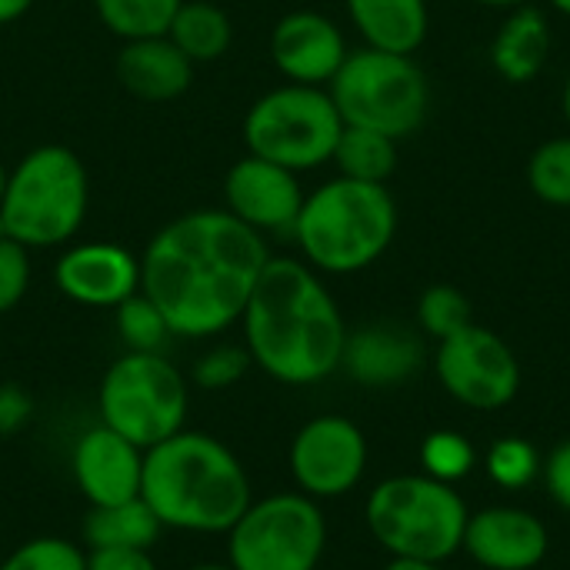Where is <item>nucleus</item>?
<instances>
[{"instance_id": "e433bc0d", "label": "nucleus", "mask_w": 570, "mask_h": 570, "mask_svg": "<svg viewBox=\"0 0 570 570\" xmlns=\"http://www.w3.org/2000/svg\"><path fill=\"white\" fill-rule=\"evenodd\" d=\"M30 3H33V0H0V27L20 20V17L30 10Z\"/></svg>"}, {"instance_id": "473e14b6", "label": "nucleus", "mask_w": 570, "mask_h": 570, "mask_svg": "<svg viewBox=\"0 0 570 570\" xmlns=\"http://www.w3.org/2000/svg\"><path fill=\"white\" fill-rule=\"evenodd\" d=\"M30 287V250L10 237H0V314L13 311Z\"/></svg>"}, {"instance_id": "4c0bfd02", "label": "nucleus", "mask_w": 570, "mask_h": 570, "mask_svg": "<svg viewBox=\"0 0 570 570\" xmlns=\"http://www.w3.org/2000/svg\"><path fill=\"white\" fill-rule=\"evenodd\" d=\"M384 570H441L438 564H424V561H391Z\"/></svg>"}, {"instance_id": "f03ea898", "label": "nucleus", "mask_w": 570, "mask_h": 570, "mask_svg": "<svg viewBox=\"0 0 570 570\" xmlns=\"http://www.w3.org/2000/svg\"><path fill=\"white\" fill-rule=\"evenodd\" d=\"M250 361L281 384L307 387L341 367L347 324L324 277L301 257H271L240 317Z\"/></svg>"}, {"instance_id": "79ce46f5", "label": "nucleus", "mask_w": 570, "mask_h": 570, "mask_svg": "<svg viewBox=\"0 0 570 570\" xmlns=\"http://www.w3.org/2000/svg\"><path fill=\"white\" fill-rule=\"evenodd\" d=\"M551 7H554L558 13H564V17H570V0H551Z\"/></svg>"}, {"instance_id": "6ab92c4d", "label": "nucleus", "mask_w": 570, "mask_h": 570, "mask_svg": "<svg viewBox=\"0 0 570 570\" xmlns=\"http://www.w3.org/2000/svg\"><path fill=\"white\" fill-rule=\"evenodd\" d=\"M424 361V344L394 324H371L344 341L341 367L367 387H394L404 384Z\"/></svg>"}, {"instance_id": "6e6552de", "label": "nucleus", "mask_w": 570, "mask_h": 570, "mask_svg": "<svg viewBox=\"0 0 570 570\" xmlns=\"http://www.w3.org/2000/svg\"><path fill=\"white\" fill-rule=\"evenodd\" d=\"M97 411L100 424L140 451H150L184 431L190 387L177 364H170L164 354L127 351L107 367L97 391Z\"/></svg>"}, {"instance_id": "9b49d317", "label": "nucleus", "mask_w": 570, "mask_h": 570, "mask_svg": "<svg viewBox=\"0 0 570 570\" xmlns=\"http://www.w3.org/2000/svg\"><path fill=\"white\" fill-rule=\"evenodd\" d=\"M434 371L444 391L474 411H498L521 391V364L514 351L504 337L478 324L438 341Z\"/></svg>"}, {"instance_id": "c756f323", "label": "nucleus", "mask_w": 570, "mask_h": 570, "mask_svg": "<svg viewBox=\"0 0 570 570\" xmlns=\"http://www.w3.org/2000/svg\"><path fill=\"white\" fill-rule=\"evenodd\" d=\"M421 464L428 478L454 484L474 471V448L458 431H434L421 448Z\"/></svg>"}, {"instance_id": "39448f33", "label": "nucleus", "mask_w": 570, "mask_h": 570, "mask_svg": "<svg viewBox=\"0 0 570 570\" xmlns=\"http://www.w3.org/2000/svg\"><path fill=\"white\" fill-rule=\"evenodd\" d=\"M90 207V180L83 160L63 144H40L27 150L7 177L0 200V237L27 250L67 247Z\"/></svg>"}, {"instance_id": "a878e982", "label": "nucleus", "mask_w": 570, "mask_h": 570, "mask_svg": "<svg viewBox=\"0 0 570 570\" xmlns=\"http://www.w3.org/2000/svg\"><path fill=\"white\" fill-rule=\"evenodd\" d=\"M528 184L538 200L570 207V134L541 144L528 160Z\"/></svg>"}, {"instance_id": "20e7f679", "label": "nucleus", "mask_w": 570, "mask_h": 570, "mask_svg": "<svg viewBox=\"0 0 570 570\" xmlns=\"http://www.w3.org/2000/svg\"><path fill=\"white\" fill-rule=\"evenodd\" d=\"M397 234V204L387 184H364L351 177L324 180L304 197L291 230L301 261L317 274H357L381 261Z\"/></svg>"}, {"instance_id": "5701e85b", "label": "nucleus", "mask_w": 570, "mask_h": 570, "mask_svg": "<svg viewBox=\"0 0 570 570\" xmlns=\"http://www.w3.org/2000/svg\"><path fill=\"white\" fill-rule=\"evenodd\" d=\"M167 37L194 60L210 63L220 60L234 43V23L227 10L210 0H184L167 27Z\"/></svg>"}, {"instance_id": "ddd939ff", "label": "nucleus", "mask_w": 570, "mask_h": 570, "mask_svg": "<svg viewBox=\"0 0 570 570\" xmlns=\"http://www.w3.org/2000/svg\"><path fill=\"white\" fill-rule=\"evenodd\" d=\"M304 197L307 194L301 187V174L254 154L230 164L224 177V210L261 237L291 234Z\"/></svg>"}, {"instance_id": "4be33fe9", "label": "nucleus", "mask_w": 570, "mask_h": 570, "mask_svg": "<svg viewBox=\"0 0 570 570\" xmlns=\"http://www.w3.org/2000/svg\"><path fill=\"white\" fill-rule=\"evenodd\" d=\"M164 524L150 511L144 498L107 504V508H90L83 521V541L87 548H140L150 551L160 538Z\"/></svg>"}, {"instance_id": "f3484780", "label": "nucleus", "mask_w": 570, "mask_h": 570, "mask_svg": "<svg viewBox=\"0 0 570 570\" xmlns=\"http://www.w3.org/2000/svg\"><path fill=\"white\" fill-rule=\"evenodd\" d=\"M461 548L488 570H534L548 558L551 538L531 511L488 508L468 518Z\"/></svg>"}, {"instance_id": "9d476101", "label": "nucleus", "mask_w": 570, "mask_h": 570, "mask_svg": "<svg viewBox=\"0 0 570 570\" xmlns=\"http://www.w3.org/2000/svg\"><path fill=\"white\" fill-rule=\"evenodd\" d=\"M327 544V521L307 494H271L250 501L227 531L234 570H317Z\"/></svg>"}, {"instance_id": "f257e3e1", "label": "nucleus", "mask_w": 570, "mask_h": 570, "mask_svg": "<svg viewBox=\"0 0 570 570\" xmlns=\"http://www.w3.org/2000/svg\"><path fill=\"white\" fill-rule=\"evenodd\" d=\"M267 261V237L224 207L187 210L147 240L140 294L160 307L174 337L207 341L240 324Z\"/></svg>"}, {"instance_id": "f704fd0d", "label": "nucleus", "mask_w": 570, "mask_h": 570, "mask_svg": "<svg viewBox=\"0 0 570 570\" xmlns=\"http://www.w3.org/2000/svg\"><path fill=\"white\" fill-rule=\"evenodd\" d=\"M33 414V401L23 387L3 384L0 387V434H17Z\"/></svg>"}, {"instance_id": "c85d7f7f", "label": "nucleus", "mask_w": 570, "mask_h": 570, "mask_svg": "<svg viewBox=\"0 0 570 570\" xmlns=\"http://www.w3.org/2000/svg\"><path fill=\"white\" fill-rule=\"evenodd\" d=\"M0 570H87V551L67 538H33L13 548Z\"/></svg>"}, {"instance_id": "58836bf2", "label": "nucleus", "mask_w": 570, "mask_h": 570, "mask_svg": "<svg viewBox=\"0 0 570 570\" xmlns=\"http://www.w3.org/2000/svg\"><path fill=\"white\" fill-rule=\"evenodd\" d=\"M478 3H484V7H508V10H514V7H524V3H531V0H478Z\"/></svg>"}, {"instance_id": "aec40b11", "label": "nucleus", "mask_w": 570, "mask_h": 570, "mask_svg": "<svg viewBox=\"0 0 570 570\" xmlns=\"http://www.w3.org/2000/svg\"><path fill=\"white\" fill-rule=\"evenodd\" d=\"M344 7L364 47L414 57L428 40V0H344Z\"/></svg>"}, {"instance_id": "412c9836", "label": "nucleus", "mask_w": 570, "mask_h": 570, "mask_svg": "<svg viewBox=\"0 0 570 570\" xmlns=\"http://www.w3.org/2000/svg\"><path fill=\"white\" fill-rule=\"evenodd\" d=\"M551 53V27L548 17L524 3L514 7V13L501 23L491 43V63L508 83H528L534 80Z\"/></svg>"}, {"instance_id": "bb28decb", "label": "nucleus", "mask_w": 570, "mask_h": 570, "mask_svg": "<svg viewBox=\"0 0 570 570\" xmlns=\"http://www.w3.org/2000/svg\"><path fill=\"white\" fill-rule=\"evenodd\" d=\"M117 334L127 351H150V354H160L164 344L174 337L160 307L140 291L117 307Z\"/></svg>"}, {"instance_id": "2f4dec72", "label": "nucleus", "mask_w": 570, "mask_h": 570, "mask_svg": "<svg viewBox=\"0 0 570 570\" xmlns=\"http://www.w3.org/2000/svg\"><path fill=\"white\" fill-rule=\"evenodd\" d=\"M254 367L247 347L240 344H217L210 351H204L190 371V381L204 391H227L234 387L247 371Z\"/></svg>"}, {"instance_id": "393cba45", "label": "nucleus", "mask_w": 570, "mask_h": 570, "mask_svg": "<svg viewBox=\"0 0 570 570\" xmlns=\"http://www.w3.org/2000/svg\"><path fill=\"white\" fill-rule=\"evenodd\" d=\"M180 3L184 0H94V10L114 37L137 40L167 33Z\"/></svg>"}, {"instance_id": "1a4fd4ad", "label": "nucleus", "mask_w": 570, "mask_h": 570, "mask_svg": "<svg viewBox=\"0 0 570 570\" xmlns=\"http://www.w3.org/2000/svg\"><path fill=\"white\" fill-rule=\"evenodd\" d=\"M344 120L327 87L281 83L261 94L244 117L247 154L274 160L294 174L331 164Z\"/></svg>"}, {"instance_id": "dca6fc26", "label": "nucleus", "mask_w": 570, "mask_h": 570, "mask_svg": "<svg viewBox=\"0 0 570 570\" xmlns=\"http://www.w3.org/2000/svg\"><path fill=\"white\" fill-rule=\"evenodd\" d=\"M144 454L137 444L110 431L107 424H97L83 431L70 454V471L87 498L90 508H107L120 501L140 498L144 484Z\"/></svg>"}, {"instance_id": "a19ab883", "label": "nucleus", "mask_w": 570, "mask_h": 570, "mask_svg": "<svg viewBox=\"0 0 570 570\" xmlns=\"http://www.w3.org/2000/svg\"><path fill=\"white\" fill-rule=\"evenodd\" d=\"M7 177H10V167L0 160V200H3V190H7Z\"/></svg>"}, {"instance_id": "a211bd4d", "label": "nucleus", "mask_w": 570, "mask_h": 570, "mask_svg": "<svg viewBox=\"0 0 570 570\" xmlns=\"http://www.w3.org/2000/svg\"><path fill=\"white\" fill-rule=\"evenodd\" d=\"M194 67L197 63L167 33L124 40L117 53L120 87L144 104H167L187 94L194 83Z\"/></svg>"}, {"instance_id": "cd10ccee", "label": "nucleus", "mask_w": 570, "mask_h": 570, "mask_svg": "<svg viewBox=\"0 0 570 570\" xmlns=\"http://www.w3.org/2000/svg\"><path fill=\"white\" fill-rule=\"evenodd\" d=\"M417 324L434 341H444V337L464 331L468 324H474L471 321V301L451 284H434L417 301Z\"/></svg>"}, {"instance_id": "ea45409f", "label": "nucleus", "mask_w": 570, "mask_h": 570, "mask_svg": "<svg viewBox=\"0 0 570 570\" xmlns=\"http://www.w3.org/2000/svg\"><path fill=\"white\" fill-rule=\"evenodd\" d=\"M561 107H564V120L570 124V73H568V83H564V94H561Z\"/></svg>"}, {"instance_id": "72a5a7b5", "label": "nucleus", "mask_w": 570, "mask_h": 570, "mask_svg": "<svg viewBox=\"0 0 570 570\" xmlns=\"http://www.w3.org/2000/svg\"><path fill=\"white\" fill-rule=\"evenodd\" d=\"M87 570H157V561L140 548H87Z\"/></svg>"}, {"instance_id": "4468645a", "label": "nucleus", "mask_w": 570, "mask_h": 570, "mask_svg": "<svg viewBox=\"0 0 570 570\" xmlns=\"http://www.w3.org/2000/svg\"><path fill=\"white\" fill-rule=\"evenodd\" d=\"M53 284L70 304L117 311L140 291V257L114 240H70L53 264Z\"/></svg>"}, {"instance_id": "37998d69", "label": "nucleus", "mask_w": 570, "mask_h": 570, "mask_svg": "<svg viewBox=\"0 0 570 570\" xmlns=\"http://www.w3.org/2000/svg\"><path fill=\"white\" fill-rule=\"evenodd\" d=\"M187 570H234L230 564H194V568Z\"/></svg>"}, {"instance_id": "7c9ffc66", "label": "nucleus", "mask_w": 570, "mask_h": 570, "mask_svg": "<svg viewBox=\"0 0 570 570\" xmlns=\"http://www.w3.org/2000/svg\"><path fill=\"white\" fill-rule=\"evenodd\" d=\"M488 474H491V481H498L508 491L528 488L541 474V454L534 444H528L521 438H504L488 454Z\"/></svg>"}, {"instance_id": "423d86ee", "label": "nucleus", "mask_w": 570, "mask_h": 570, "mask_svg": "<svg viewBox=\"0 0 570 570\" xmlns=\"http://www.w3.org/2000/svg\"><path fill=\"white\" fill-rule=\"evenodd\" d=\"M367 528L397 561L441 564L464 544L468 508L461 494L428 474H401L367 498Z\"/></svg>"}, {"instance_id": "f8f14e48", "label": "nucleus", "mask_w": 570, "mask_h": 570, "mask_svg": "<svg viewBox=\"0 0 570 570\" xmlns=\"http://www.w3.org/2000/svg\"><path fill=\"white\" fill-rule=\"evenodd\" d=\"M367 468V441L361 428L341 414L307 421L291 441V474L301 494L314 501L344 498L354 491Z\"/></svg>"}, {"instance_id": "c9c22d12", "label": "nucleus", "mask_w": 570, "mask_h": 570, "mask_svg": "<svg viewBox=\"0 0 570 570\" xmlns=\"http://www.w3.org/2000/svg\"><path fill=\"white\" fill-rule=\"evenodd\" d=\"M541 471H544V478H548L551 498H554L564 511H570V441L558 444V448L551 451L548 468H541Z\"/></svg>"}, {"instance_id": "b1692460", "label": "nucleus", "mask_w": 570, "mask_h": 570, "mask_svg": "<svg viewBox=\"0 0 570 570\" xmlns=\"http://www.w3.org/2000/svg\"><path fill=\"white\" fill-rule=\"evenodd\" d=\"M331 164H337L341 177L364 180V184H387L391 174L397 170V140L377 130L344 124Z\"/></svg>"}, {"instance_id": "2eb2a0df", "label": "nucleus", "mask_w": 570, "mask_h": 570, "mask_svg": "<svg viewBox=\"0 0 570 570\" xmlns=\"http://www.w3.org/2000/svg\"><path fill=\"white\" fill-rule=\"evenodd\" d=\"M347 53L344 30L317 10H291L271 30V60L287 83L327 87Z\"/></svg>"}, {"instance_id": "0eeeda50", "label": "nucleus", "mask_w": 570, "mask_h": 570, "mask_svg": "<svg viewBox=\"0 0 570 570\" xmlns=\"http://www.w3.org/2000/svg\"><path fill=\"white\" fill-rule=\"evenodd\" d=\"M327 94L347 127L377 130L391 140L417 134L431 107V87L414 57L374 47L351 50Z\"/></svg>"}, {"instance_id": "7ed1b4c3", "label": "nucleus", "mask_w": 570, "mask_h": 570, "mask_svg": "<svg viewBox=\"0 0 570 570\" xmlns=\"http://www.w3.org/2000/svg\"><path fill=\"white\" fill-rule=\"evenodd\" d=\"M140 498L164 528L187 534H227L254 501L240 458L187 428L144 454Z\"/></svg>"}]
</instances>
